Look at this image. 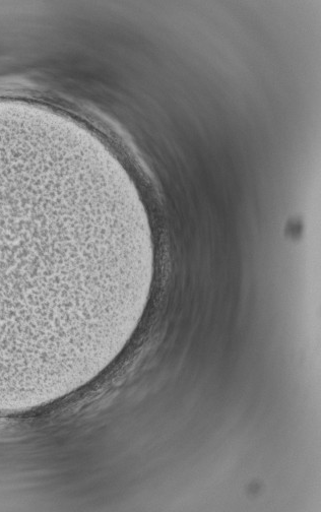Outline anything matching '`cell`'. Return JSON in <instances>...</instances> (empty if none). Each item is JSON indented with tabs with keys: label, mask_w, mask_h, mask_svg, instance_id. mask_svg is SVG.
Wrapping results in <instances>:
<instances>
[{
	"label": "cell",
	"mask_w": 321,
	"mask_h": 512,
	"mask_svg": "<svg viewBox=\"0 0 321 512\" xmlns=\"http://www.w3.org/2000/svg\"><path fill=\"white\" fill-rule=\"evenodd\" d=\"M140 266L124 208L87 159L0 128V396L84 365L125 312Z\"/></svg>",
	"instance_id": "obj_1"
}]
</instances>
